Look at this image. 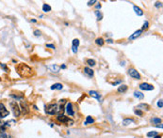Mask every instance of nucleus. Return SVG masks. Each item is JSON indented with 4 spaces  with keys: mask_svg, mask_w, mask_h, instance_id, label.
<instances>
[{
    "mask_svg": "<svg viewBox=\"0 0 163 138\" xmlns=\"http://www.w3.org/2000/svg\"><path fill=\"white\" fill-rule=\"evenodd\" d=\"M16 71L21 77L29 78L33 75V70L25 63H20L16 67Z\"/></svg>",
    "mask_w": 163,
    "mask_h": 138,
    "instance_id": "1",
    "label": "nucleus"
},
{
    "mask_svg": "<svg viewBox=\"0 0 163 138\" xmlns=\"http://www.w3.org/2000/svg\"><path fill=\"white\" fill-rule=\"evenodd\" d=\"M45 112L49 114V115H55V114H59L61 115L64 112V108L61 105L60 107L58 106V104L56 103H51L45 106Z\"/></svg>",
    "mask_w": 163,
    "mask_h": 138,
    "instance_id": "2",
    "label": "nucleus"
},
{
    "mask_svg": "<svg viewBox=\"0 0 163 138\" xmlns=\"http://www.w3.org/2000/svg\"><path fill=\"white\" fill-rule=\"evenodd\" d=\"M57 119L61 122V123H64V124H67V125H72L74 124V120H72L71 119H69L68 117H65L63 115H59V117L57 118Z\"/></svg>",
    "mask_w": 163,
    "mask_h": 138,
    "instance_id": "3",
    "label": "nucleus"
},
{
    "mask_svg": "<svg viewBox=\"0 0 163 138\" xmlns=\"http://www.w3.org/2000/svg\"><path fill=\"white\" fill-rule=\"evenodd\" d=\"M10 112L6 109L3 103H0V119H4L9 116Z\"/></svg>",
    "mask_w": 163,
    "mask_h": 138,
    "instance_id": "4",
    "label": "nucleus"
},
{
    "mask_svg": "<svg viewBox=\"0 0 163 138\" xmlns=\"http://www.w3.org/2000/svg\"><path fill=\"white\" fill-rule=\"evenodd\" d=\"M11 108H12L14 117H19L21 112H20L19 106H18V104L16 103V102H11Z\"/></svg>",
    "mask_w": 163,
    "mask_h": 138,
    "instance_id": "5",
    "label": "nucleus"
},
{
    "mask_svg": "<svg viewBox=\"0 0 163 138\" xmlns=\"http://www.w3.org/2000/svg\"><path fill=\"white\" fill-rule=\"evenodd\" d=\"M128 74H129L132 78H135V79H137V80L141 79V75H139V73L137 72V70H135V69H129V70H128Z\"/></svg>",
    "mask_w": 163,
    "mask_h": 138,
    "instance_id": "6",
    "label": "nucleus"
},
{
    "mask_svg": "<svg viewBox=\"0 0 163 138\" xmlns=\"http://www.w3.org/2000/svg\"><path fill=\"white\" fill-rule=\"evenodd\" d=\"M139 88L143 89V90H146V91H150V90H153L154 89V86L152 85H149L147 83H143L139 85Z\"/></svg>",
    "mask_w": 163,
    "mask_h": 138,
    "instance_id": "7",
    "label": "nucleus"
},
{
    "mask_svg": "<svg viewBox=\"0 0 163 138\" xmlns=\"http://www.w3.org/2000/svg\"><path fill=\"white\" fill-rule=\"evenodd\" d=\"M73 46H72V49H73V52L74 53H77V48H78V45H79V40L77 39H75L73 41Z\"/></svg>",
    "mask_w": 163,
    "mask_h": 138,
    "instance_id": "8",
    "label": "nucleus"
},
{
    "mask_svg": "<svg viewBox=\"0 0 163 138\" xmlns=\"http://www.w3.org/2000/svg\"><path fill=\"white\" fill-rule=\"evenodd\" d=\"M66 111H67V113L69 114V116H74L75 115V112H74V110H73V107H72V103H67V105H66Z\"/></svg>",
    "mask_w": 163,
    "mask_h": 138,
    "instance_id": "9",
    "label": "nucleus"
},
{
    "mask_svg": "<svg viewBox=\"0 0 163 138\" xmlns=\"http://www.w3.org/2000/svg\"><path fill=\"white\" fill-rule=\"evenodd\" d=\"M84 73L86 75H88L89 77H92L94 76V71L90 68H84Z\"/></svg>",
    "mask_w": 163,
    "mask_h": 138,
    "instance_id": "10",
    "label": "nucleus"
},
{
    "mask_svg": "<svg viewBox=\"0 0 163 138\" xmlns=\"http://www.w3.org/2000/svg\"><path fill=\"white\" fill-rule=\"evenodd\" d=\"M89 94L91 96V97H94V98H95V99H97L98 101H101V96L97 93L96 91H94V90H91V91H90L89 92Z\"/></svg>",
    "mask_w": 163,
    "mask_h": 138,
    "instance_id": "11",
    "label": "nucleus"
},
{
    "mask_svg": "<svg viewBox=\"0 0 163 138\" xmlns=\"http://www.w3.org/2000/svg\"><path fill=\"white\" fill-rule=\"evenodd\" d=\"M21 106L23 108V113H24V114H27L29 112V107H28V105H27V103L25 102H21Z\"/></svg>",
    "mask_w": 163,
    "mask_h": 138,
    "instance_id": "12",
    "label": "nucleus"
},
{
    "mask_svg": "<svg viewBox=\"0 0 163 138\" xmlns=\"http://www.w3.org/2000/svg\"><path fill=\"white\" fill-rule=\"evenodd\" d=\"M142 32H143L142 30H137V31H136V32H135V33H134L133 35H131V36L129 37V40H134V39L138 38V37H139V35H141V34H142Z\"/></svg>",
    "mask_w": 163,
    "mask_h": 138,
    "instance_id": "13",
    "label": "nucleus"
},
{
    "mask_svg": "<svg viewBox=\"0 0 163 138\" xmlns=\"http://www.w3.org/2000/svg\"><path fill=\"white\" fill-rule=\"evenodd\" d=\"M134 8V10H135V12L139 15V16H142L143 14V11L141 10V9H139V7H137V6H134L133 7Z\"/></svg>",
    "mask_w": 163,
    "mask_h": 138,
    "instance_id": "14",
    "label": "nucleus"
},
{
    "mask_svg": "<svg viewBox=\"0 0 163 138\" xmlns=\"http://www.w3.org/2000/svg\"><path fill=\"white\" fill-rule=\"evenodd\" d=\"M134 96H135L136 98H138V99H141V100L144 98V95L142 93V92H139V91L134 92Z\"/></svg>",
    "mask_w": 163,
    "mask_h": 138,
    "instance_id": "15",
    "label": "nucleus"
},
{
    "mask_svg": "<svg viewBox=\"0 0 163 138\" xmlns=\"http://www.w3.org/2000/svg\"><path fill=\"white\" fill-rule=\"evenodd\" d=\"M62 85L61 84H59V83H57V84H54L52 86H51V89H59V90H60V89H62Z\"/></svg>",
    "mask_w": 163,
    "mask_h": 138,
    "instance_id": "16",
    "label": "nucleus"
},
{
    "mask_svg": "<svg viewBox=\"0 0 163 138\" xmlns=\"http://www.w3.org/2000/svg\"><path fill=\"white\" fill-rule=\"evenodd\" d=\"M126 90H127V86H126V85H122V86H120L119 88H118V91H119V92H122V93H124V92H126Z\"/></svg>",
    "mask_w": 163,
    "mask_h": 138,
    "instance_id": "17",
    "label": "nucleus"
},
{
    "mask_svg": "<svg viewBox=\"0 0 163 138\" xmlns=\"http://www.w3.org/2000/svg\"><path fill=\"white\" fill-rule=\"evenodd\" d=\"M42 10H43L44 12H48V11L51 10V7H50L48 4H44V5L42 6Z\"/></svg>",
    "mask_w": 163,
    "mask_h": 138,
    "instance_id": "18",
    "label": "nucleus"
},
{
    "mask_svg": "<svg viewBox=\"0 0 163 138\" xmlns=\"http://www.w3.org/2000/svg\"><path fill=\"white\" fill-rule=\"evenodd\" d=\"M91 123H94V119H92L91 117H87L86 119V121L84 122L85 125H89V124H91Z\"/></svg>",
    "mask_w": 163,
    "mask_h": 138,
    "instance_id": "19",
    "label": "nucleus"
},
{
    "mask_svg": "<svg viewBox=\"0 0 163 138\" xmlns=\"http://www.w3.org/2000/svg\"><path fill=\"white\" fill-rule=\"evenodd\" d=\"M49 69H52V73H59V71L60 70V68L56 66V65H54L52 67H49Z\"/></svg>",
    "mask_w": 163,
    "mask_h": 138,
    "instance_id": "20",
    "label": "nucleus"
},
{
    "mask_svg": "<svg viewBox=\"0 0 163 138\" xmlns=\"http://www.w3.org/2000/svg\"><path fill=\"white\" fill-rule=\"evenodd\" d=\"M133 122H134L133 119H125V120L123 121V124H124L125 126H126V125H128V124H130V123H133Z\"/></svg>",
    "mask_w": 163,
    "mask_h": 138,
    "instance_id": "21",
    "label": "nucleus"
},
{
    "mask_svg": "<svg viewBox=\"0 0 163 138\" xmlns=\"http://www.w3.org/2000/svg\"><path fill=\"white\" fill-rule=\"evenodd\" d=\"M5 129H6V124L4 122L0 121V132H4Z\"/></svg>",
    "mask_w": 163,
    "mask_h": 138,
    "instance_id": "22",
    "label": "nucleus"
},
{
    "mask_svg": "<svg viewBox=\"0 0 163 138\" xmlns=\"http://www.w3.org/2000/svg\"><path fill=\"white\" fill-rule=\"evenodd\" d=\"M96 43L99 45V46H102L104 44V40L102 38H99V39H96Z\"/></svg>",
    "mask_w": 163,
    "mask_h": 138,
    "instance_id": "23",
    "label": "nucleus"
},
{
    "mask_svg": "<svg viewBox=\"0 0 163 138\" xmlns=\"http://www.w3.org/2000/svg\"><path fill=\"white\" fill-rule=\"evenodd\" d=\"M95 14H96V16H97V20H98V21L102 20L103 15H102V13H101L100 11H95Z\"/></svg>",
    "mask_w": 163,
    "mask_h": 138,
    "instance_id": "24",
    "label": "nucleus"
},
{
    "mask_svg": "<svg viewBox=\"0 0 163 138\" xmlns=\"http://www.w3.org/2000/svg\"><path fill=\"white\" fill-rule=\"evenodd\" d=\"M87 63L90 65V66H95V61L94 59H88L87 60Z\"/></svg>",
    "mask_w": 163,
    "mask_h": 138,
    "instance_id": "25",
    "label": "nucleus"
},
{
    "mask_svg": "<svg viewBox=\"0 0 163 138\" xmlns=\"http://www.w3.org/2000/svg\"><path fill=\"white\" fill-rule=\"evenodd\" d=\"M156 135H157V132H148L147 133V136L148 137H151V136H156Z\"/></svg>",
    "mask_w": 163,
    "mask_h": 138,
    "instance_id": "26",
    "label": "nucleus"
},
{
    "mask_svg": "<svg viewBox=\"0 0 163 138\" xmlns=\"http://www.w3.org/2000/svg\"><path fill=\"white\" fill-rule=\"evenodd\" d=\"M148 26H149V23L146 21V22L144 23L143 27V29H142V31H143V30H144V29H147V28H148Z\"/></svg>",
    "mask_w": 163,
    "mask_h": 138,
    "instance_id": "27",
    "label": "nucleus"
},
{
    "mask_svg": "<svg viewBox=\"0 0 163 138\" xmlns=\"http://www.w3.org/2000/svg\"><path fill=\"white\" fill-rule=\"evenodd\" d=\"M0 138H11V136H10V135L7 134V133H2L1 136H0Z\"/></svg>",
    "mask_w": 163,
    "mask_h": 138,
    "instance_id": "28",
    "label": "nucleus"
},
{
    "mask_svg": "<svg viewBox=\"0 0 163 138\" xmlns=\"http://www.w3.org/2000/svg\"><path fill=\"white\" fill-rule=\"evenodd\" d=\"M152 121H153V122H155L156 124H159V123L161 122V119H152Z\"/></svg>",
    "mask_w": 163,
    "mask_h": 138,
    "instance_id": "29",
    "label": "nucleus"
},
{
    "mask_svg": "<svg viewBox=\"0 0 163 138\" xmlns=\"http://www.w3.org/2000/svg\"><path fill=\"white\" fill-rule=\"evenodd\" d=\"M135 113L138 115V116H143V112H142V111H139V109L135 110Z\"/></svg>",
    "mask_w": 163,
    "mask_h": 138,
    "instance_id": "30",
    "label": "nucleus"
},
{
    "mask_svg": "<svg viewBox=\"0 0 163 138\" xmlns=\"http://www.w3.org/2000/svg\"><path fill=\"white\" fill-rule=\"evenodd\" d=\"M95 3H96V0H92V1H89L88 5H89V6H91V5H94Z\"/></svg>",
    "mask_w": 163,
    "mask_h": 138,
    "instance_id": "31",
    "label": "nucleus"
},
{
    "mask_svg": "<svg viewBox=\"0 0 163 138\" xmlns=\"http://www.w3.org/2000/svg\"><path fill=\"white\" fill-rule=\"evenodd\" d=\"M157 105H158L160 108H162V106H163V104H162V100L158 101V102H157Z\"/></svg>",
    "mask_w": 163,
    "mask_h": 138,
    "instance_id": "32",
    "label": "nucleus"
},
{
    "mask_svg": "<svg viewBox=\"0 0 163 138\" xmlns=\"http://www.w3.org/2000/svg\"><path fill=\"white\" fill-rule=\"evenodd\" d=\"M46 47H50V48L55 49V46H54L53 44H46Z\"/></svg>",
    "mask_w": 163,
    "mask_h": 138,
    "instance_id": "33",
    "label": "nucleus"
},
{
    "mask_svg": "<svg viewBox=\"0 0 163 138\" xmlns=\"http://www.w3.org/2000/svg\"><path fill=\"white\" fill-rule=\"evenodd\" d=\"M34 34H35V36H41V32H40L39 30L34 31Z\"/></svg>",
    "mask_w": 163,
    "mask_h": 138,
    "instance_id": "34",
    "label": "nucleus"
},
{
    "mask_svg": "<svg viewBox=\"0 0 163 138\" xmlns=\"http://www.w3.org/2000/svg\"><path fill=\"white\" fill-rule=\"evenodd\" d=\"M161 6H162V3H161V2H160V3H158V2H156V8L161 7Z\"/></svg>",
    "mask_w": 163,
    "mask_h": 138,
    "instance_id": "35",
    "label": "nucleus"
},
{
    "mask_svg": "<svg viewBox=\"0 0 163 138\" xmlns=\"http://www.w3.org/2000/svg\"><path fill=\"white\" fill-rule=\"evenodd\" d=\"M107 42H108V43H112V40H108Z\"/></svg>",
    "mask_w": 163,
    "mask_h": 138,
    "instance_id": "36",
    "label": "nucleus"
},
{
    "mask_svg": "<svg viewBox=\"0 0 163 138\" xmlns=\"http://www.w3.org/2000/svg\"><path fill=\"white\" fill-rule=\"evenodd\" d=\"M155 138H161V136L157 134V135H156V136H155Z\"/></svg>",
    "mask_w": 163,
    "mask_h": 138,
    "instance_id": "37",
    "label": "nucleus"
},
{
    "mask_svg": "<svg viewBox=\"0 0 163 138\" xmlns=\"http://www.w3.org/2000/svg\"><path fill=\"white\" fill-rule=\"evenodd\" d=\"M96 8H97V9H100V8H101V5H100V4H99V5H97V6H96Z\"/></svg>",
    "mask_w": 163,
    "mask_h": 138,
    "instance_id": "38",
    "label": "nucleus"
},
{
    "mask_svg": "<svg viewBox=\"0 0 163 138\" xmlns=\"http://www.w3.org/2000/svg\"><path fill=\"white\" fill-rule=\"evenodd\" d=\"M61 68H62V69H65V68H66V66H65V65H62V66H61Z\"/></svg>",
    "mask_w": 163,
    "mask_h": 138,
    "instance_id": "39",
    "label": "nucleus"
}]
</instances>
